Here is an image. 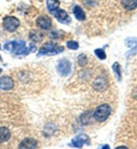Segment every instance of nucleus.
I'll list each match as a JSON object with an SVG mask.
<instances>
[{
  "label": "nucleus",
  "instance_id": "2eb2a0df",
  "mask_svg": "<svg viewBox=\"0 0 137 149\" xmlns=\"http://www.w3.org/2000/svg\"><path fill=\"white\" fill-rule=\"evenodd\" d=\"M73 14L75 18L78 19L79 21H83L85 19V14L83 10V9L81 8L80 6H75L73 8Z\"/></svg>",
  "mask_w": 137,
  "mask_h": 149
},
{
  "label": "nucleus",
  "instance_id": "4468645a",
  "mask_svg": "<svg viewBox=\"0 0 137 149\" xmlns=\"http://www.w3.org/2000/svg\"><path fill=\"white\" fill-rule=\"evenodd\" d=\"M29 38L35 42H38L43 40L44 34L40 30H31L29 34Z\"/></svg>",
  "mask_w": 137,
  "mask_h": 149
},
{
  "label": "nucleus",
  "instance_id": "ddd939ff",
  "mask_svg": "<svg viewBox=\"0 0 137 149\" xmlns=\"http://www.w3.org/2000/svg\"><path fill=\"white\" fill-rule=\"evenodd\" d=\"M121 4L128 11H132L137 8V0H121Z\"/></svg>",
  "mask_w": 137,
  "mask_h": 149
},
{
  "label": "nucleus",
  "instance_id": "9d476101",
  "mask_svg": "<svg viewBox=\"0 0 137 149\" xmlns=\"http://www.w3.org/2000/svg\"><path fill=\"white\" fill-rule=\"evenodd\" d=\"M14 87V81L8 76L0 77V89L2 91H10Z\"/></svg>",
  "mask_w": 137,
  "mask_h": 149
},
{
  "label": "nucleus",
  "instance_id": "f8f14e48",
  "mask_svg": "<svg viewBox=\"0 0 137 149\" xmlns=\"http://www.w3.org/2000/svg\"><path fill=\"white\" fill-rule=\"evenodd\" d=\"M37 147V141L32 138H26L19 145V148H36Z\"/></svg>",
  "mask_w": 137,
  "mask_h": 149
},
{
  "label": "nucleus",
  "instance_id": "423d86ee",
  "mask_svg": "<svg viewBox=\"0 0 137 149\" xmlns=\"http://www.w3.org/2000/svg\"><path fill=\"white\" fill-rule=\"evenodd\" d=\"M52 15L55 16L57 20L61 24H68L71 22V18L68 16L66 11L62 9H57V10L52 12Z\"/></svg>",
  "mask_w": 137,
  "mask_h": 149
},
{
  "label": "nucleus",
  "instance_id": "aec40b11",
  "mask_svg": "<svg viewBox=\"0 0 137 149\" xmlns=\"http://www.w3.org/2000/svg\"><path fill=\"white\" fill-rule=\"evenodd\" d=\"M94 53L100 60H105L106 58V54L103 49H97L94 50Z\"/></svg>",
  "mask_w": 137,
  "mask_h": 149
},
{
  "label": "nucleus",
  "instance_id": "9b49d317",
  "mask_svg": "<svg viewBox=\"0 0 137 149\" xmlns=\"http://www.w3.org/2000/svg\"><path fill=\"white\" fill-rule=\"evenodd\" d=\"M72 144L73 146L76 148H81L84 144H89L90 140L89 137L87 135L81 134L77 136L72 139Z\"/></svg>",
  "mask_w": 137,
  "mask_h": 149
},
{
  "label": "nucleus",
  "instance_id": "6e6552de",
  "mask_svg": "<svg viewBox=\"0 0 137 149\" xmlns=\"http://www.w3.org/2000/svg\"><path fill=\"white\" fill-rule=\"evenodd\" d=\"M124 43L127 47L131 48V50H129L126 54L127 57H129L130 56L134 55L137 52V38H134V37L127 38L124 40Z\"/></svg>",
  "mask_w": 137,
  "mask_h": 149
},
{
  "label": "nucleus",
  "instance_id": "39448f33",
  "mask_svg": "<svg viewBox=\"0 0 137 149\" xmlns=\"http://www.w3.org/2000/svg\"><path fill=\"white\" fill-rule=\"evenodd\" d=\"M57 70L61 76H68L71 71V64L70 61L66 58L61 59L57 65Z\"/></svg>",
  "mask_w": 137,
  "mask_h": 149
},
{
  "label": "nucleus",
  "instance_id": "6ab92c4d",
  "mask_svg": "<svg viewBox=\"0 0 137 149\" xmlns=\"http://www.w3.org/2000/svg\"><path fill=\"white\" fill-rule=\"evenodd\" d=\"M88 63V58L85 54H81L78 56V65L80 67L85 66Z\"/></svg>",
  "mask_w": 137,
  "mask_h": 149
},
{
  "label": "nucleus",
  "instance_id": "412c9836",
  "mask_svg": "<svg viewBox=\"0 0 137 149\" xmlns=\"http://www.w3.org/2000/svg\"><path fill=\"white\" fill-rule=\"evenodd\" d=\"M67 47L69 49L71 50H76L79 49V44L76 41H73V40H70L67 42Z\"/></svg>",
  "mask_w": 137,
  "mask_h": 149
},
{
  "label": "nucleus",
  "instance_id": "0eeeda50",
  "mask_svg": "<svg viewBox=\"0 0 137 149\" xmlns=\"http://www.w3.org/2000/svg\"><path fill=\"white\" fill-rule=\"evenodd\" d=\"M108 87V81L104 77H98L93 83V87L96 91L103 92L106 90Z\"/></svg>",
  "mask_w": 137,
  "mask_h": 149
},
{
  "label": "nucleus",
  "instance_id": "f3484780",
  "mask_svg": "<svg viewBox=\"0 0 137 149\" xmlns=\"http://www.w3.org/2000/svg\"><path fill=\"white\" fill-rule=\"evenodd\" d=\"M60 2L59 0H46V6L50 12H53L58 9Z\"/></svg>",
  "mask_w": 137,
  "mask_h": 149
},
{
  "label": "nucleus",
  "instance_id": "f257e3e1",
  "mask_svg": "<svg viewBox=\"0 0 137 149\" xmlns=\"http://www.w3.org/2000/svg\"><path fill=\"white\" fill-rule=\"evenodd\" d=\"M4 49L8 52H13L15 55H28L30 50L26 47V42L24 40H15L6 43Z\"/></svg>",
  "mask_w": 137,
  "mask_h": 149
},
{
  "label": "nucleus",
  "instance_id": "f03ea898",
  "mask_svg": "<svg viewBox=\"0 0 137 149\" xmlns=\"http://www.w3.org/2000/svg\"><path fill=\"white\" fill-rule=\"evenodd\" d=\"M64 50V47L58 46L54 42H48L42 46L37 54V56L44 55H55L61 53Z\"/></svg>",
  "mask_w": 137,
  "mask_h": 149
},
{
  "label": "nucleus",
  "instance_id": "b1692460",
  "mask_svg": "<svg viewBox=\"0 0 137 149\" xmlns=\"http://www.w3.org/2000/svg\"><path fill=\"white\" fill-rule=\"evenodd\" d=\"M127 148V147H124V146H122H122H121V147H117L116 148Z\"/></svg>",
  "mask_w": 137,
  "mask_h": 149
},
{
  "label": "nucleus",
  "instance_id": "5701e85b",
  "mask_svg": "<svg viewBox=\"0 0 137 149\" xmlns=\"http://www.w3.org/2000/svg\"><path fill=\"white\" fill-rule=\"evenodd\" d=\"M36 46H35L34 44H30V52H34L36 51Z\"/></svg>",
  "mask_w": 137,
  "mask_h": 149
},
{
  "label": "nucleus",
  "instance_id": "393cba45",
  "mask_svg": "<svg viewBox=\"0 0 137 149\" xmlns=\"http://www.w3.org/2000/svg\"><path fill=\"white\" fill-rule=\"evenodd\" d=\"M1 72H2V69H0V73H1Z\"/></svg>",
  "mask_w": 137,
  "mask_h": 149
},
{
  "label": "nucleus",
  "instance_id": "a878e982",
  "mask_svg": "<svg viewBox=\"0 0 137 149\" xmlns=\"http://www.w3.org/2000/svg\"><path fill=\"white\" fill-rule=\"evenodd\" d=\"M0 49H1V46H0Z\"/></svg>",
  "mask_w": 137,
  "mask_h": 149
},
{
  "label": "nucleus",
  "instance_id": "20e7f679",
  "mask_svg": "<svg viewBox=\"0 0 137 149\" xmlns=\"http://www.w3.org/2000/svg\"><path fill=\"white\" fill-rule=\"evenodd\" d=\"M20 24V22L14 16H7L3 19V26L8 32H13L17 30Z\"/></svg>",
  "mask_w": 137,
  "mask_h": 149
},
{
  "label": "nucleus",
  "instance_id": "1a4fd4ad",
  "mask_svg": "<svg viewBox=\"0 0 137 149\" xmlns=\"http://www.w3.org/2000/svg\"><path fill=\"white\" fill-rule=\"evenodd\" d=\"M36 25L43 30H49L52 27V20L49 17L41 16L36 19Z\"/></svg>",
  "mask_w": 137,
  "mask_h": 149
},
{
  "label": "nucleus",
  "instance_id": "7ed1b4c3",
  "mask_svg": "<svg viewBox=\"0 0 137 149\" xmlns=\"http://www.w3.org/2000/svg\"><path fill=\"white\" fill-rule=\"evenodd\" d=\"M111 108L108 104H104L97 108L94 113V118L98 122H103L106 120L111 113Z\"/></svg>",
  "mask_w": 137,
  "mask_h": 149
},
{
  "label": "nucleus",
  "instance_id": "a211bd4d",
  "mask_svg": "<svg viewBox=\"0 0 137 149\" xmlns=\"http://www.w3.org/2000/svg\"><path fill=\"white\" fill-rule=\"evenodd\" d=\"M112 69L114 71L115 74L118 78V80L120 81L122 79V73H121V70H120V65H119L118 63H114L113 65H112Z\"/></svg>",
  "mask_w": 137,
  "mask_h": 149
},
{
  "label": "nucleus",
  "instance_id": "dca6fc26",
  "mask_svg": "<svg viewBox=\"0 0 137 149\" xmlns=\"http://www.w3.org/2000/svg\"><path fill=\"white\" fill-rule=\"evenodd\" d=\"M11 134L9 129L6 127L0 128V144L8 141L10 139Z\"/></svg>",
  "mask_w": 137,
  "mask_h": 149
},
{
  "label": "nucleus",
  "instance_id": "4be33fe9",
  "mask_svg": "<svg viewBox=\"0 0 137 149\" xmlns=\"http://www.w3.org/2000/svg\"><path fill=\"white\" fill-rule=\"evenodd\" d=\"M59 36H60V34H59V32H57V31L52 32L51 33H50V38H54V39H56V38H59Z\"/></svg>",
  "mask_w": 137,
  "mask_h": 149
}]
</instances>
